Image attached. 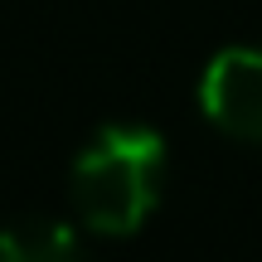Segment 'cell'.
<instances>
[{"mask_svg":"<svg viewBox=\"0 0 262 262\" xmlns=\"http://www.w3.org/2000/svg\"><path fill=\"white\" fill-rule=\"evenodd\" d=\"M170 150L156 126L112 122L102 126L73 160L68 199L83 228L102 238H131L165 194Z\"/></svg>","mask_w":262,"mask_h":262,"instance_id":"1","label":"cell"},{"mask_svg":"<svg viewBox=\"0 0 262 262\" xmlns=\"http://www.w3.org/2000/svg\"><path fill=\"white\" fill-rule=\"evenodd\" d=\"M199 107L224 136L262 141V49H224L209 58Z\"/></svg>","mask_w":262,"mask_h":262,"instance_id":"2","label":"cell"},{"mask_svg":"<svg viewBox=\"0 0 262 262\" xmlns=\"http://www.w3.org/2000/svg\"><path fill=\"white\" fill-rule=\"evenodd\" d=\"M0 262H93L78 233L54 219H15L0 228Z\"/></svg>","mask_w":262,"mask_h":262,"instance_id":"3","label":"cell"}]
</instances>
